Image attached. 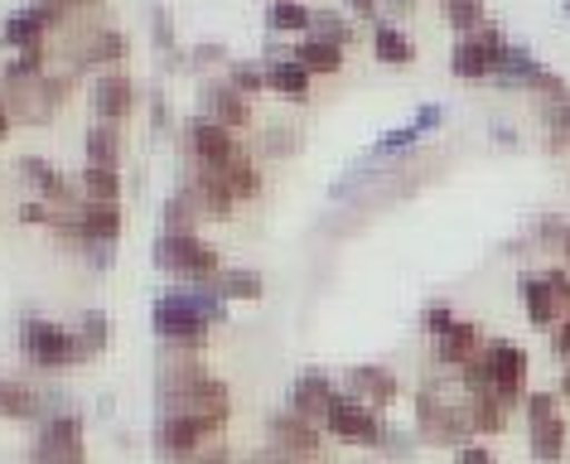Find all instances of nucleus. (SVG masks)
I'll use <instances>...</instances> for the list:
<instances>
[{
  "mask_svg": "<svg viewBox=\"0 0 570 464\" xmlns=\"http://www.w3.org/2000/svg\"><path fill=\"white\" fill-rule=\"evenodd\" d=\"M338 397V387L330 383V373L324 368H305L301 377H295V392H291V412L315 421V426H324V416H330V402Z\"/></svg>",
  "mask_w": 570,
  "mask_h": 464,
  "instance_id": "4468645a",
  "label": "nucleus"
},
{
  "mask_svg": "<svg viewBox=\"0 0 570 464\" xmlns=\"http://www.w3.org/2000/svg\"><path fill=\"white\" fill-rule=\"evenodd\" d=\"M266 20H271V30H309V20H315V10H305L301 0H271Z\"/></svg>",
  "mask_w": 570,
  "mask_h": 464,
  "instance_id": "c756f323",
  "label": "nucleus"
},
{
  "mask_svg": "<svg viewBox=\"0 0 570 464\" xmlns=\"http://www.w3.org/2000/svg\"><path fill=\"white\" fill-rule=\"evenodd\" d=\"M522 295H527V319H532L537 329H551L556 319H561V305H556V290L547 286V276H527Z\"/></svg>",
  "mask_w": 570,
  "mask_h": 464,
  "instance_id": "4be33fe9",
  "label": "nucleus"
},
{
  "mask_svg": "<svg viewBox=\"0 0 570 464\" xmlns=\"http://www.w3.org/2000/svg\"><path fill=\"white\" fill-rule=\"evenodd\" d=\"M189 146H194V160L198 165H227L233 155H242V146H237V136L227 131V126H218V121H204L198 117L194 126H189Z\"/></svg>",
  "mask_w": 570,
  "mask_h": 464,
  "instance_id": "f3484780",
  "label": "nucleus"
},
{
  "mask_svg": "<svg viewBox=\"0 0 570 464\" xmlns=\"http://www.w3.org/2000/svg\"><path fill=\"white\" fill-rule=\"evenodd\" d=\"M20 348H24V358H30L35 368H45V373H63V368H73V363L88 358L78 329H63V325H53V319H24L20 325Z\"/></svg>",
  "mask_w": 570,
  "mask_h": 464,
  "instance_id": "f03ea898",
  "label": "nucleus"
},
{
  "mask_svg": "<svg viewBox=\"0 0 570 464\" xmlns=\"http://www.w3.org/2000/svg\"><path fill=\"white\" fill-rule=\"evenodd\" d=\"M59 412H63L59 392L30 387V383H20V377H0V416L6 421H49Z\"/></svg>",
  "mask_w": 570,
  "mask_h": 464,
  "instance_id": "1a4fd4ad",
  "label": "nucleus"
},
{
  "mask_svg": "<svg viewBox=\"0 0 570 464\" xmlns=\"http://www.w3.org/2000/svg\"><path fill=\"white\" fill-rule=\"evenodd\" d=\"M344 383H348L344 387L348 397L367 402L373 412H382V406H392L396 397H402V383H396V373L392 368H377V363H358V368H348Z\"/></svg>",
  "mask_w": 570,
  "mask_h": 464,
  "instance_id": "ddd939ff",
  "label": "nucleus"
},
{
  "mask_svg": "<svg viewBox=\"0 0 570 464\" xmlns=\"http://www.w3.org/2000/svg\"><path fill=\"white\" fill-rule=\"evenodd\" d=\"M262 276L256 272H223L218 276V295L223 300H262Z\"/></svg>",
  "mask_w": 570,
  "mask_h": 464,
  "instance_id": "c85d7f7f",
  "label": "nucleus"
},
{
  "mask_svg": "<svg viewBox=\"0 0 570 464\" xmlns=\"http://www.w3.org/2000/svg\"><path fill=\"white\" fill-rule=\"evenodd\" d=\"M121 53H126V34L121 30H82L78 39H68V63H73V73L117 63Z\"/></svg>",
  "mask_w": 570,
  "mask_h": 464,
  "instance_id": "f8f14e48",
  "label": "nucleus"
},
{
  "mask_svg": "<svg viewBox=\"0 0 570 464\" xmlns=\"http://www.w3.org/2000/svg\"><path fill=\"white\" fill-rule=\"evenodd\" d=\"M373 53L382 63H411L416 59V45L396 30V24H377V34H373Z\"/></svg>",
  "mask_w": 570,
  "mask_h": 464,
  "instance_id": "a878e982",
  "label": "nucleus"
},
{
  "mask_svg": "<svg viewBox=\"0 0 570 464\" xmlns=\"http://www.w3.org/2000/svg\"><path fill=\"white\" fill-rule=\"evenodd\" d=\"M136 107V82L117 73V68H107L102 78H92V111L111 126H121V117Z\"/></svg>",
  "mask_w": 570,
  "mask_h": 464,
  "instance_id": "2eb2a0df",
  "label": "nucleus"
},
{
  "mask_svg": "<svg viewBox=\"0 0 570 464\" xmlns=\"http://www.w3.org/2000/svg\"><path fill=\"white\" fill-rule=\"evenodd\" d=\"M121 160V131L111 121H97L88 131V165H102V170H117Z\"/></svg>",
  "mask_w": 570,
  "mask_h": 464,
  "instance_id": "5701e85b",
  "label": "nucleus"
},
{
  "mask_svg": "<svg viewBox=\"0 0 570 464\" xmlns=\"http://www.w3.org/2000/svg\"><path fill=\"white\" fill-rule=\"evenodd\" d=\"M551 348L570 363V315H566V319H556V325H551Z\"/></svg>",
  "mask_w": 570,
  "mask_h": 464,
  "instance_id": "c9c22d12",
  "label": "nucleus"
},
{
  "mask_svg": "<svg viewBox=\"0 0 570 464\" xmlns=\"http://www.w3.org/2000/svg\"><path fill=\"white\" fill-rule=\"evenodd\" d=\"M309 34L334 39V45H348V39H353V24H348L344 16H334V10H315V20H309Z\"/></svg>",
  "mask_w": 570,
  "mask_h": 464,
  "instance_id": "2f4dec72",
  "label": "nucleus"
},
{
  "mask_svg": "<svg viewBox=\"0 0 570 464\" xmlns=\"http://www.w3.org/2000/svg\"><path fill=\"white\" fill-rule=\"evenodd\" d=\"M198 107H204V121H218V126H247L252 121V102L247 92H237L233 82H208L204 97H198Z\"/></svg>",
  "mask_w": 570,
  "mask_h": 464,
  "instance_id": "dca6fc26",
  "label": "nucleus"
},
{
  "mask_svg": "<svg viewBox=\"0 0 570 464\" xmlns=\"http://www.w3.org/2000/svg\"><path fill=\"white\" fill-rule=\"evenodd\" d=\"M324 431H330L334 441H344V445L377 450L382 435H387V421H382V412H373L367 402L348 397V392H338V397L330 402V416H324Z\"/></svg>",
  "mask_w": 570,
  "mask_h": 464,
  "instance_id": "20e7f679",
  "label": "nucleus"
},
{
  "mask_svg": "<svg viewBox=\"0 0 570 464\" xmlns=\"http://www.w3.org/2000/svg\"><path fill=\"white\" fill-rule=\"evenodd\" d=\"M561 392H566V397H570V368H566V377H561Z\"/></svg>",
  "mask_w": 570,
  "mask_h": 464,
  "instance_id": "ea45409f",
  "label": "nucleus"
},
{
  "mask_svg": "<svg viewBox=\"0 0 570 464\" xmlns=\"http://www.w3.org/2000/svg\"><path fill=\"white\" fill-rule=\"evenodd\" d=\"M416 431L421 441L431 445H454L460 450L464 441H474V426H469V406H454L440 383H425L416 392Z\"/></svg>",
  "mask_w": 570,
  "mask_h": 464,
  "instance_id": "7ed1b4c3",
  "label": "nucleus"
},
{
  "mask_svg": "<svg viewBox=\"0 0 570 464\" xmlns=\"http://www.w3.org/2000/svg\"><path fill=\"white\" fill-rule=\"evenodd\" d=\"M155 261L169 276H179L184 286H218V276H223V257L198 233H165L155 243Z\"/></svg>",
  "mask_w": 570,
  "mask_h": 464,
  "instance_id": "f257e3e1",
  "label": "nucleus"
},
{
  "mask_svg": "<svg viewBox=\"0 0 570 464\" xmlns=\"http://www.w3.org/2000/svg\"><path fill=\"white\" fill-rule=\"evenodd\" d=\"M450 325H454L450 300H431V305H425V334H431V339H435V334H445Z\"/></svg>",
  "mask_w": 570,
  "mask_h": 464,
  "instance_id": "72a5a7b5",
  "label": "nucleus"
},
{
  "mask_svg": "<svg viewBox=\"0 0 570 464\" xmlns=\"http://www.w3.org/2000/svg\"><path fill=\"white\" fill-rule=\"evenodd\" d=\"M30 460L35 464H88V450H82V416L59 412V416L39 421Z\"/></svg>",
  "mask_w": 570,
  "mask_h": 464,
  "instance_id": "39448f33",
  "label": "nucleus"
},
{
  "mask_svg": "<svg viewBox=\"0 0 570 464\" xmlns=\"http://www.w3.org/2000/svg\"><path fill=\"white\" fill-rule=\"evenodd\" d=\"M435 363H445V368H464L469 358L483 348V334L479 325H469V319H454V325L445 334H435Z\"/></svg>",
  "mask_w": 570,
  "mask_h": 464,
  "instance_id": "6ab92c4d",
  "label": "nucleus"
},
{
  "mask_svg": "<svg viewBox=\"0 0 570 464\" xmlns=\"http://www.w3.org/2000/svg\"><path fill=\"white\" fill-rule=\"evenodd\" d=\"M213 435L218 431H208L204 421H194V416H160V426H155V450H160V460L184 464V460H194Z\"/></svg>",
  "mask_w": 570,
  "mask_h": 464,
  "instance_id": "9d476101",
  "label": "nucleus"
},
{
  "mask_svg": "<svg viewBox=\"0 0 570 464\" xmlns=\"http://www.w3.org/2000/svg\"><path fill=\"white\" fill-rule=\"evenodd\" d=\"M266 88H276L285 97H309V73L295 59H276L266 68Z\"/></svg>",
  "mask_w": 570,
  "mask_h": 464,
  "instance_id": "393cba45",
  "label": "nucleus"
},
{
  "mask_svg": "<svg viewBox=\"0 0 570 464\" xmlns=\"http://www.w3.org/2000/svg\"><path fill=\"white\" fill-rule=\"evenodd\" d=\"M561 251H566V261H570V223H566V233H561Z\"/></svg>",
  "mask_w": 570,
  "mask_h": 464,
  "instance_id": "58836bf2",
  "label": "nucleus"
},
{
  "mask_svg": "<svg viewBox=\"0 0 570 464\" xmlns=\"http://www.w3.org/2000/svg\"><path fill=\"white\" fill-rule=\"evenodd\" d=\"M508 49V39L498 24H479L474 34H464L460 45H454L450 53V63H454V73L469 78V82H479V78H493V68H498V53Z\"/></svg>",
  "mask_w": 570,
  "mask_h": 464,
  "instance_id": "0eeeda50",
  "label": "nucleus"
},
{
  "mask_svg": "<svg viewBox=\"0 0 570 464\" xmlns=\"http://www.w3.org/2000/svg\"><path fill=\"white\" fill-rule=\"evenodd\" d=\"M483 358H489V377H493L489 397H498L508 412L522 406V397H527V348L512 344V339H493V344H483Z\"/></svg>",
  "mask_w": 570,
  "mask_h": 464,
  "instance_id": "423d86ee",
  "label": "nucleus"
},
{
  "mask_svg": "<svg viewBox=\"0 0 570 464\" xmlns=\"http://www.w3.org/2000/svg\"><path fill=\"white\" fill-rule=\"evenodd\" d=\"M440 117H445V107H421V111H416V121H406V126H396V131L382 136L377 155H387V150H406L421 131H431V126H440Z\"/></svg>",
  "mask_w": 570,
  "mask_h": 464,
  "instance_id": "b1692460",
  "label": "nucleus"
},
{
  "mask_svg": "<svg viewBox=\"0 0 570 464\" xmlns=\"http://www.w3.org/2000/svg\"><path fill=\"white\" fill-rule=\"evenodd\" d=\"M469 426H474V435H498L508 431V406L498 397H469Z\"/></svg>",
  "mask_w": 570,
  "mask_h": 464,
  "instance_id": "bb28decb",
  "label": "nucleus"
},
{
  "mask_svg": "<svg viewBox=\"0 0 570 464\" xmlns=\"http://www.w3.org/2000/svg\"><path fill=\"white\" fill-rule=\"evenodd\" d=\"M266 435H271V450H281V455H291V460H320V445H324V435L315 421H305V416H295V412H276L266 421Z\"/></svg>",
  "mask_w": 570,
  "mask_h": 464,
  "instance_id": "9b49d317",
  "label": "nucleus"
},
{
  "mask_svg": "<svg viewBox=\"0 0 570 464\" xmlns=\"http://www.w3.org/2000/svg\"><path fill=\"white\" fill-rule=\"evenodd\" d=\"M59 20H63V0H39V6H24L0 24V39H6L16 53L20 49H45V39Z\"/></svg>",
  "mask_w": 570,
  "mask_h": 464,
  "instance_id": "6e6552de",
  "label": "nucleus"
},
{
  "mask_svg": "<svg viewBox=\"0 0 570 464\" xmlns=\"http://www.w3.org/2000/svg\"><path fill=\"white\" fill-rule=\"evenodd\" d=\"M184 464H233V455H227L223 445H204L194 460H184Z\"/></svg>",
  "mask_w": 570,
  "mask_h": 464,
  "instance_id": "e433bc0d",
  "label": "nucleus"
},
{
  "mask_svg": "<svg viewBox=\"0 0 570 464\" xmlns=\"http://www.w3.org/2000/svg\"><path fill=\"white\" fill-rule=\"evenodd\" d=\"M10 121H16V117H10V107H6V97H0V136H6V131H10Z\"/></svg>",
  "mask_w": 570,
  "mask_h": 464,
  "instance_id": "4c0bfd02",
  "label": "nucleus"
},
{
  "mask_svg": "<svg viewBox=\"0 0 570 464\" xmlns=\"http://www.w3.org/2000/svg\"><path fill=\"white\" fill-rule=\"evenodd\" d=\"M117 194H121V175L117 170H102V165H88V170H82V199L117 204Z\"/></svg>",
  "mask_w": 570,
  "mask_h": 464,
  "instance_id": "cd10ccee",
  "label": "nucleus"
},
{
  "mask_svg": "<svg viewBox=\"0 0 570 464\" xmlns=\"http://www.w3.org/2000/svg\"><path fill=\"white\" fill-rule=\"evenodd\" d=\"M392 6H411V0H392Z\"/></svg>",
  "mask_w": 570,
  "mask_h": 464,
  "instance_id": "a19ab883",
  "label": "nucleus"
},
{
  "mask_svg": "<svg viewBox=\"0 0 570 464\" xmlns=\"http://www.w3.org/2000/svg\"><path fill=\"white\" fill-rule=\"evenodd\" d=\"M454 464H498V460H493V450H489V445L464 441L460 450H454Z\"/></svg>",
  "mask_w": 570,
  "mask_h": 464,
  "instance_id": "f704fd0d",
  "label": "nucleus"
},
{
  "mask_svg": "<svg viewBox=\"0 0 570 464\" xmlns=\"http://www.w3.org/2000/svg\"><path fill=\"white\" fill-rule=\"evenodd\" d=\"M527 450H532V460H541V464H561V455H566V421L561 416L527 421Z\"/></svg>",
  "mask_w": 570,
  "mask_h": 464,
  "instance_id": "aec40b11",
  "label": "nucleus"
},
{
  "mask_svg": "<svg viewBox=\"0 0 570 464\" xmlns=\"http://www.w3.org/2000/svg\"><path fill=\"white\" fill-rule=\"evenodd\" d=\"M20 170H24V179H30V185L39 189V199H45L49 208H78V204H82L78 194H73V179L59 175L53 165H45L39 155H24Z\"/></svg>",
  "mask_w": 570,
  "mask_h": 464,
  "instance_id": "a211bd4d",
  "label": "nucleus"
},
{
  "mask_svg": "<svg viewBox=\"0 0 570 464\" xmlns=\"http://www.w3.org/2000/svg\"><path fill=\"white\" fill-rule=\"evenodd\" d=\"M78 339H82V348H88V358H92V354H102V348L111 344V325H107L102 309H88V315H82Z\"/></svg>",
  "mask_w": 570,
  "mask_h": 464,
  "instance_id": "7c9ffc66",
  "label": "nucleus"
},
{
  "mask_svg": "<svg viewBox=\"0 0 570 464\" xmlns=\"http://www.w3.org/2000/svg\"><path fill=\"white\" fill-rule=\"evenodd\" d=\"M295 63L305 68L309 78H320V73H338L344 68V45H334V39H301V49H295Z\"/></svg>",
  "mask_w": 570,
  "mask_h": 464,
  "instance_id": "412c9836",
  "label": "nucleus"
},
{
  "mask_svg": "<svg viewBox=\"0 0 570 464\" xmlns=\"http://www.w3.org/2000/svg\"><path fill=\"white\" fill-rule=\"evenodd\" d=\"M63 6H73V0H63Z\"/></svg>",
  "mask_w": 570,
  "mask_h": 464,
  "instance_id": "79ce46f5",
  "label": "nucleus"
},
{
  "mask_svg": "<svg viewBox=\"0 0 570 464\" xmlns=\"http://www.w3.org/2000/svg\"><path fill=\"white\" fill-rule=\"evenodd\" d=\"M227 82H233L237 92H256V88H266V68H256V63H233L227 68Z\"/></svg>",
  "mask_w": 570,
  "mask_h": 464,
  "instance_id": "473e14b6",
  "label": "nucleus"
}]
</instances>
